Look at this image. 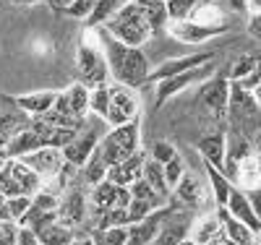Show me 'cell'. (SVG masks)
Wrapping results in <instances>:
<instances>
[{
    "label": "cell",
    "mask_w": 261,
    "mask_h": 245,
    "mask_svg": "<svg viewBox=\"0 0 261 245\" xmlns=\"http://www.w3.org/2000/svg\"><path fill=\"white\" fill-rule=\"evenodd\" d=\"M32 120H21V118H16V115H6V113H0V139H3L6 144H8V139L11 136H16V133L21 130V128H27Z\"/></svg>",
    "instance_id": "cell-33"
},
{
    "label": "cell",
    "mask_w": 261,
    "mask_h": 245,
    "mask_svg": "<svg viewBox=\"0 0 261 245\" xmlns=\"http://www.w3.org/2000/svg\"><path fill=\"white\" fill-rule=\"evenodd\" d=\"M253 99H256V104H258V110H261V86L253 89Z\"/></svg>",
    "instance_id": "cell-48"
},
{
    "label": "cell",
    "mask_w": 261,
    "mask_h": 245,
    "mask_svg": "<svg viewBox=\"0 0 261 245\" xmlns=\"http://www.w3.org/2000/svg\"><path fill=\"white\" fill-rule=\"evenodd\" d=\"M94 245H110V242L102 237V232H94Z\"/></svg>",
    "instance_id": "cell-47"
},
{
    "label": "cell",
    "mask_w": 261,
    "mask_h": 245,
    "mask_svg": "<svg viewBox=\"0 0 261 245\" xmlns=\"http://www.w3.org/2000/svg\"><path fill=\"white\" fill-rule=\"evenodd\" d=\"M89 99H92V89L86 84H81V81H76V84H71L68 89H65V92L58 94L53 110H58V113H63V115L86 118L89 115Z\"/></svg>",
    "instance_id": "cell-11"
},
{
    "label": "cell",
    "mask_w": 261,
    "mask_h": 245,
    "mask_svg": "<svg viewBox=\"0 0 261 245\" xmlns=\"http://www.w3.org/2000/svg\"><path fill=\"white\" fill-rule=\"evenodd\" d=\"M6 159H8V154H6V149H0V170H3V165H6Z\"/></svg>",
    "instance_id": "cell-49"
},
{
    "label": "cell",
    "mask_w": 261,
    "mask_h": 245,
    "mask_svg": "<svg viewBox=\"0 0 261 245\" xmlns=\"http://www.w3.org/2000/svg\"><path fill=\"white\" fill-rule=\"evenodd\" d=\"M76 68H79V81L89 89L107 86L110 84V65H107L105 47L97 37V29H84L79 50H76Z\"/></svg>",
    "instance_id": "cell-2"
},
{
    "label": "cell",
    "mask_w": 261,
    "mask_h": 245,
    "mask_svg": "<svg viewBox=\"0 0 261 245\" xmlns=\"http://www.w3.org/2000/svg\"><path fill=\"white\" fill-rule=\"evenodd\" d=\"M71 245H94V235H79L76 232V237H73Z\"/></svg>",
    "instance_id": "cell-45"
},
{
    "label": "cell",
    "mask_w": 261,
    "mask_h": 245,
    "mask_svg": "<svg viewBox=\"0 0 261 245\" xmlns=\"http://www.w3.org/2000/svg\"><path fill=\"white\" fill-rule=\"evenodd\" d=\"M0 225H3V222H0Z\"/></svg>",
    "instance_id": "cell-54"
},
{
    "label": "cell",
    "mask_w": 261,
    "mask_h": 245,
    "mask_svg": "<svg viewBox=\"0 0 261 245\" xmlns=\"http://www.w3.org/2000/svg\"><path fill=\"white\" fill-rule=\"evenodd\" d=\"M146 159H149V154L141 149V151H136L134 157H128V159H123L120 165H115V167H110V172H107V180H113L115 185H130L134 180H139V177L144 175V165H146Z\"/></svg>",
    "instance_id": "cell-14"
},
{
    "label": "cell",
    "mask_w": 261,
    "mask_h": 245,
    "mask_svg": "<svg viewBox=\"0 0 261 245\" xmlns=\"http://www.w3.org/2000/svg\"><path fill=\"white\" fill-rule=\"evenodd\" d=\"M227 209H230V214H232L235 219L246 222L253 232H261V222H258V216H256V211H253V206H251V198H248V193H246L243 188H238V185L232 188L230 201H227Z\"/></svg>",
    "instance_id": "cell-19"
},
{
    "label": "cell",
    "mask_w": 261,
    "mask_h": 245,
    "mask_svg": "<svg viewBox=\"0 0 261 245\" xmlns=\"http://www.w3.org/2000/svg\"><path fill=\"white\" fill-rule=\"evenodd\" d=\"M32 204H34V196H13V198H8V214H11V219L21 222L27 216V211L32 209Z\"/></svg>",
    "instance_id": "cell-34"
},
{
    "label": "cell",
    "mask_w": 261,
    "mask_h": 245,
    "mask_svg": "<svg viewBox=\"0 0 261 245\" xmlns=\"http://www.w3.org/2000/svg\"><path fill=\"white\" fill-rule=\"evenodd\" d=\"M37 237H39V245H71L73 237H76V230L63 225V222L58 219V222H53V225L42 227L37 232Z\"/></svg>",
    "instance_id": "cell-22"
},
{
    "label": "cell",
    "mask_w": 261,
    "mask_h": 245,
    "mask_svg": "<svg viewBox=\"0 0 261 245\" xmlns=\"http://www.w3.org/2000/svg\"><path fill=\"white\" fill-rule=\"evenodd\" d=\"M227 24L222 26H209V24H199L193 18H186V21H170L167 24V34L180 42V44H204V42H212L217 37L227 34Z\"/></svg>",
    "instance_id": "cell-6"
},
{
    "label": "cell",
    "mask_w": 261,
    "mask_h": 245,
    "mask_svg": "<svg viewBox=\"0 0 261 245\" xmlns=\"http://www.w3.org/2000/svg\"><path fill=\"white\" fill-rule=\"evenodd\" d=\"M118 190H120V185H115L113 180H102L99 185H92V190H89V201H92L94 209L107 211V209H113V206H115Z\"/></svg>",
    "instance_id": "cell-25"
},
{
    "label": "cell",
    "mask_w": 261,
    "mask_h": 245,
    "mask_svg": "<svg viewBox=\"0 0 261 245\" xmlns=\"http://www.w3.org/2000/svg\"><path fill=\"white\" fill-rule=\"evenodd\" d=\"M222 227H225V237L230 242H235V245H258V232H253L246 222L235 219L232 214L225 219Z\"/></svg>",
    "instance_id": "cell-23"
},
{
    "label": "cell",
    "mask_w": 261,
    "mask_h": 245,
    "mask_svg": "<svg viewBox=\"0 0 261 245\" xmlns=\"http://www.w3.org/2000/svg\"><path fill=\"white\" fill-rule=\"evenodd\" d=\"M130 188V196H134V198H139V201H146V204H151V206H162V204H167V198L162 196V193H157L154 188H151L146 180H144V177H139V180H134V183H130L128 185Z\"/></svg>",
    "instance_id": "cell-29"
},
{
    "label": "cell",
    "mask_w": 261,
    "mask_h": 245,
    "mask_svg": "<svg viewBox=\"0 0 261 245\" xmlns=\"http://www.w3.org/2000/svg\"><path fill=\"white\" fill-rule=\"evenodd\" d=\"M18 240V222H3L0 225V245H16Z\"/></svg>",
    "instance_id": "cell-40"
},
{
    "label": "cell",
    "mask_w": 261,
    "mask_h": 245,
    "mask_svg": "<svg viewBox=\"0 0 261 245\" xmlns=\"http://www.w3.org/2000/svg\"><path fill=\"white\" fill-rule=\"evenodd\" d=\"M97 37L105 47L107 65H110V76L115 84H123L128 89H139L149 81L151 63L141 47H130V44L120 42L115 34H110L105 26H97Z\"/></svg>",
    "instance_id": "cell-1"
},
{
    "label": "cell",
    "mask_w": 261,
    "mask_h": 245,
    "mask_svg": "<svg viewBox=\"0 0 261 245\" xmlns=\"http://www.w3.org/2000/svg\"><path fill=\"white\" fill-rule=\"evenodd\" d=\"M248 34L261 42V13H251V18H248Z\"/></svg>",
    "instance_id": "cell-42"
},
{
    "label": "cell",
    "mask_w": 261,
    "mask_h": 245,
    "mask_svg": "<svg viewBox=\"0 0 261 245\" xmlns=\"http://www.w3.org/2000/svg\"><path fill=\"white\" fill-rule=\"evenodd\" d=\"M144 180L154 188L157 193H162L167 201H170V196H172V188L167 185V177H165V165H160V162H154V159H146V165H144Z\"/></svg>",
    "instance_id": "cell-26"
},
{
    "label": "cell",
    "mask_w": 261,
    "mask_h": 245,
    "mask_svg": "<svg viewBox=\"0 0 261 245\" xmlns=\"http://www.w3.org/2000/svg\"><path fill=\"white\" fill-rule=\"evenodd\" d=\"M191 237L196 240V245H220L225 240V227L217 214L201 216L191 225Z\"/></svg>",
    "instance_id": "cell-18"
},
{
    "label": "cell",
    "mask_w": 261,
    "mask_h": 245,
    "mask_svg": "<svg viewBox=\"0 0 261 245\" xmlns=\"http://www.w3.org/2000/svg\"><path fill=\"white\" fill-rule=\"evenodd\" d=\"M60 92H53V89H42V92H29V94H13V97H6L8 102H13L21 113H27L32 118H39L50 113L55 107V99H58Z\"/></svg>",
    "instance_id": "cell-13"
},
{
    "label": "cell",
    "mask_w": 261,
    "mask_h": 245,
    "mask_svg": "<svg viewBox=\"0 0 261 245\" xmlns=\"http://www.w3.org/2000/svg\"><path fill=\"white\" fill-rule=\"evenodd\" d=\"M186 172H188L186 159L178 154L175 159H170V162L165 165V177H167V185H170V188H175V185L183 180V175H186Z\"/></svg>",
    "instance_id": "cell-35"
},
{
    "label": "cell",
    "mask_w": 261,
    "mask_h": 245,
    "mask_svg": "<svg viewBox=\"0 0 261 245\" xmlns=\"http://www.w3.org/2000/svg\"><path fill=\"white\" fill-rule=\"evenodd\" d=\"M261 65V55H256V52H246V55H241L235 63H232V68H230V81H243L246 76H251L256 68Z\"/></svg>",
    "instance_id": "cell-30"
},
{
    "label": "cell",
    "mask_w": 261,
    "mask_h": 245,
    "mask_svg": "<svg viewBox=\"0 0 261 245\" xmlns=\"http://www.w3.org/2000/svg\"><path fill=\"white\" fill-rule=\"evenodd\" d=\"M24 165H29L42 180H50V177H55L63 167H65V159H63V149H55V146H42L32 154H27Z\"/></svg>",
    "instance_id": "cell-12"
},
{
    "label": "cell",
    "mask_w": 261,
    "mask_h": 245,
    "mask_svg": "<svg viewBox=\"0 0 261 245\" xmlns=\"http://www.w3.org/2000/svg\"><path fill=\"white\" fill-rule=\"evenodd\" d=\"M107 172H110V167H107V162L102 159V154H99V151H94V157L81 167L84 183L89 185V188H92V185H99L102 180H107Z\"/></svg>",
    "instance_id": "cell-28"
},
{
    "label": "cell",
    "mask_w": 261,
    "mask_h": 245,
    "mask_svg": "<svg viewBox=\"0 0 261 245\" xmlns=\"http://www.w3.org/2000/svg\"><path fill=\"white\" fill-rule=\"evenodd\" d=\"M201 196H204L201 180H199L196 175L186 172L183 180H180L175 188H172V196H170L167 204L178 206V209H183V206H199V204H201Z\"/></svg>",
    "instance_id": "cell-17"
},
{
    "label": "cell",
    "mask_w": 261,
    "mask_h": 245,
    "mask_svg": "<svg viewBox=\"0 0 261 245\" xmlns=\"http://www.w3.org/2000/svg\"><path fill=\"white\" fill-rule=\"evenodd\" d=\"M199 24H209V26H222L225 24V8L217 3V0H201L199 8L193 11L191 16Z\"/></svg>",
    "instance_id": "cell-27"
},
{
    "label": "cell",
    "mask_w": 261,
    "mask_h": 245,
    "mask_svg": "<svg viewBox=\"0 0 261 245\" xmlns=\"http://www.w3.org/2000/svg\"><path fill=\"white\" fill-rule=\"evenodd\" d=\"M89 196H86L79 185H71L68 190H65L60 196V206H58V219L63 222V225L68 227H84L86 225V216H89Z\"/></svg>",
    "instance_id": "cell-7"
},
{
    "label": "cell",
    "mask_w": 261,
    "mask_h": 245,
    "mask_svg": "<svg viewBox=\"0 0 261 245\" xmlns=\"http://www.w3.org/2000/svg\"><path fill=\"white\" fill-rule=\"evenodd\" d=\"M149 157L154 159V162H160V165H167L170 159L178 157V149L172 146L170 141H154V144H151V149H149Z\"/></svg>",
    "instance_id": "cell-36"
},
{
    "label": "cell",
    "mask_w": 261,
    "mask_h": 245,
    "mask_svg": "<svg viewBox=\"0 0 261 245\" xmlns=\"http://www.w3.org/2000/svg\"><path fill=\"white\" fill-rule=\"evenodd\" d=\"M157 206H151L146 201H139V198H134V201L128 204V214H130V225H136V222H144L151 211H154Z\"/></svg>",
    "instance_id": "cell-38"
},
{
    "label": "cell",
    "mask_w": 261,
    "mask_h": 245,
    "mask_svg": "<svg viewBox=\"0 0 261 245\" xmlns=\"http://www.w3.org/2000/svg\"><path fill=\"white\" fill-rule=\"evenodd\" d=\"M141 118L139 115V102L134 97L128 86L123 84H110V115H107V125L115 128V125H125L130 120Z\"/></svg>",
    "instance_id": "cell-9"
},
{
    "label": "cell",
    "mask_w": 261,
    "mask_h": 245,
    "mask_svg": "<svg viewBox=\"0 0 261 245\" xmlns=\"http://www.w3.org/2000/svg\"><path fill=\"white\" fill-rule=\"evenodd\" d=\"M42 146H45V141H42L39 130L29 123L27 128H21L16 136L8 139L6 154H8L11 159H21V157H27V154H32V151H37V149H42Z\"/></svg>",
    "instance_id": "cell-16"
},
{
    "label": "cell",
    "mask_w": 261,
    "mask_h": 245,
    "mask_svg": "<svg viewBox=\"0 0 261 245\" xmlns=\"http://www.w3.org/2000/svg\"><path fill=\"white\" fill-rule=\"evenodd\" d=\"M180 245H196V240H193V237H186V240H183Z\"/></svg>",
    "instance_id": "cell-51"
},
{
    "label": "cell",
    "mask_w": 261,
    "mask_h": 245,
    "mask_svg": "<svg viewBox=\"0 0 261 245\" xmlns=\"http://www.w3.org/2000/svg\"><path fill=\"white\" fill-rule=\"evenodd\" d=\"M253 149H256V154H261V130L253 136Z\"/></svg>",
    "instance_id": "cell-46"
},
{
    "label": "cell",
    "mask_w": 261,
    "mask_h": 245,
    "mask_svg": "<svg viewBox=\"0 0 261 245\" xmlns=\"http://www.w3.org/2000/svg\"><path fill=\"white\" fill-rule=\"evenodd\" d=\"M45 3L53 8V11H58V13H65L71 6H73V0H45Z\"/></svg>",
    "instance_id": "cell-44"
},
{
    "label": "cell",
    "mask_w": 261,
    "mask_h": 245,
    "mask_svg": "<svg viewBox=\"0 0 261 245\" xmlns=\"http://www.w3.org/2000/svg\"><path fill=\"white\" fill-rule=\"evenodd\" d=\"M89 115H97V118L107 120V115H110V84H107V86H97V89H92Z\"/></svg>",
    "instance_id": "cell-31"
},
{
    "label": "cell",
    "mask_w": 261,
    "mask_h": 245,
    "mask_svg": "<svg viewBox=\"0 0 261 245\" xmlns=\"http://www.w3.org/2000/svg\"><path fill=\"white\" fill-rule=\"evenodd\" d=\"M214 73H217V65H214V63H204V65H199V68H191V71H183V73H178V76H170V78L157 81V84H154V86H157V92H154L157 104H165L167 99H172L175 94L186 92V89H191V86H196V84H204V81L212 78Z\"/></svg>",
    "instance_id": "cell-5"
},
{
    "label": "cell",
    "mask_w": 261,
    "mask_h": 245,
    "mask_svg": "<svg viewBox=\"0 0 261 245\" xmlns=\"http://www.w3.org/2000/svg\"><path fill=\"white\" fill-rule=\"evenodd\" d=\"M204 172H206V177H209V188H212V198H214V206H227V201H230V193H232V180L222 172V170H217V167H212V165H206L204 162Z\"/></svg>",
    "instance_id": "cell-20"
},
{
    "label": "cell",
    "mask_w": 261,
    "mask_h": 245,
    "mask_svg": "<svg viewBox=\"0 0 261 245\" xmlns=\"http://www.w3.org/2000/svg\"><path fill=\"white\" fill-rule=\"evenodd\" d=\"M0 149H6V141L3 139H0Z\"/></svg>",
    "instance_id": "cell-52"
},
{
    "label": "cell",
    "mask_w": 261,
    "mask_h": 245,
    "mask_svg": "<svg viewBox=\"0 0 261 245\" xmlns=\"http://www.w3.org/2000/svg\"><path fill=\"white\" fill-rule=\"evenodd\" d=\"M258 245H261V232H258Z\"/></svg>",
    "instance_id": "cell-53"
},
{
    "label": "cell",
    "mask_w": 261,
    "mask_h": 245,
    "mask_svg": "<svg viewBox=\"0 0 261 245\" xmlns=\"http://www.w3.org/2000/svg\"><path fill=\"white\" fill-rule=\"evenodd\" d=\"M128 3V0H97L94 11L89 13V18H86V29H97V26H105L107 21H110L123 6Z\"/></svg>",
    "instance_id": "cell-24"
},
{
    "label": "cell",
    "mask_w": 261,
    "mask_h": 245,
    "mask_svg": "<svg viewBox=\"0 0 261 245\" xmlns=\"http://www.w3.org/2000/svg\"><path fill=\"white\" fill-rule=\"evenodd\" d=\"M105 29L110 34H115L120 42L130 44V47H144V44L154 37V32H151L149 21H146V16H144V11L136 0H128V3L105 24Z\"/></svg>",
    "instance_id": "cell-4"
},
{
    "label": "cell",
    "mask_w": 261,
    "mask_h": 245,
    "mask_svg": "<svg viewBox=\"0 0 261 245\" xmlns=\"http://www.w3.org/2000/svg\"><path fill=\"white\" fill-rule=\"evenodd\" d=\"M136 3L141 6V11H144V16L149 21L151 32H154V37L167 32L170 13H167V3H165V0H136Z\"/></svg>",
    "instance_id": "cell-21"
},
{
    "label": "cell",
    "mask_w": 261,
    "mask_h": 245,
    "mask_svg": "<svg viewBox=\"0 0 261 245\" xmlns=\"http://www.w3.org/2000/svg\"><path fill=\"white\" fill-rule=\"evenodd\" d=\"M217 52L214 50H204V52H193V55H186V58H170L165 63H160L157 68H151L149 73V81L146 84H157L162 78H170V76H178L183 71H191V68H199L204 63H214Z\"/></svg>",
    "instance_id": "cell-10"
},
{
    "label": "cell",
    "mask_w": 261,
    "mask_h": 245,
    "mask_svg": "<svg viewBox=\"0 0 261 245\" xmlns=\"http://www.w3.org/2000/svg\"><path fill=\"white\" fill-rule=\"evenodd\" d=\"M246 193H248L251 206H253V211H256V216H258V222H261V185H258V188H251V190H246Z\"/></svg>",
    "instance_id": "cell-43"
},
{
    "label": "cell",
    "mask_w": 261,
    "mask_h": 245,
    "mask_svg": "<svg viewBox=\"0 0 261 245\" xmlns=\"http://www.w3.org/2000/svg\"><path fill=\"white\" fill-rule=\"evenodd\" d=\"M97 151L102 154V159L107 167H115L123 159L134 157L136 151H141V118L130 120L125 125H115L102 136Z\"/></svg>",
    "instance_id": "cell-3"
},
{
    "label": "cell",
    "mask_w": 261,
    "mask_h": 245,
    "mask_svg": "<svg viewBox=\"0 0 261 245\" xmlns=\"http://www.w3.org/2000/svg\"><path fill=\"white\" fill-rule=\"evenodd\" d=\"M196 149H199L201 159L206 165L225 172V165H227V136L225 133H209V136H204L196 144Z\"/></svg>",
    "instance_id": "cell-15"
},
{
    "label": "cell",
    "mask_w": 261,
    "mask_h": 245,
    "mask_svg": "<svg viewBox=\"0 0 261 245\" xmlns=\"http://www.w3.org/2000/svg\"><path fill=\"white\" fill-rule=\"evenodd\" d=\"M94 6H97V0H73V6L65 11V16H71V18H89Z\"/></svg>",
    "instance_id": "cell-39"
},
{
    "label": "cell",
    "mask_w": 261,
    "mask_h": 245,
    "mask_svg": "<svg viewBox=\"0 0 261 245\" xmlns=\"http://www.w3.org/2000/svg\"><path fill=\"white\" fill-rule=\"evenodd\" d=\"M230 92H232V81L227 73L217 71L212 78H206L199 89V99L212 110L214 115H227V107H230Z\"/></svg>",
    "instance_id": "cell-8"
},
{
    "label": "cell",
    "mask_w": 261,
    "mask_h": 245,
    "mask_svg": "<svg viewBox=\"0 0 261 245\" xmlns=\"http://www.w3.org/2000/svg\"><path fill=\"white\" fill-rule=\"evenodd\" d=\"M11 3H21V6H32V3H37V0H11Z\"/></svg>",
    "instance_id": "cell-50"
},
{
    "label": "cell",
    "mask_w": 261,
    "mask_h": 245,
    "mask_svg": "<svg viewBox=\"0 0 261 245\" xmlns=\"http://www.w3.org/2000/svg\"><path fill=\"white\" fill-rule=\"evenodd\" d=\"M16 245H39L37 230H32L27 225H18V240H16Z\"/></svg>",
    "instance_id": "cell-41"
},
{
    "label": "cell",
    "mask_w": 261,
    "mask_h": 245,
    "mask_svg": "<svg viewBox=\"0 0 261 245\" xmlns=\"http://www.w3.org/2000/svg\"><path fill=\"white\" fill-rule=\"evenodd\" d=\"M128 227H107V230H99V232L110 245H128L130 242V230Z\"/></svg>",
    "instance_id": "cell-37"
},
{
    "label": "cell",
    "mask_w": 261,
    "mask_h": 245,
    "mask_svg": "<svg viewBox=\"0 0 261 245\" xmlns=\"http://www.w3.org/2000/svg\"><path fill=\"white\" fill-rule=\"evenodd\" d=\"M165 3H167L170 21H186L193 16V11L199 8L201 0H165Z\"/></svg>",
    "instance_id": "cell-32"
}]
</instances>
